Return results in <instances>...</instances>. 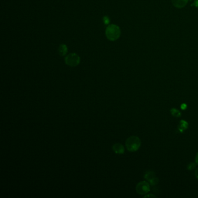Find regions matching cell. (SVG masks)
<instances>
[{
	"label": "cell",
	"mask_w": 198,
	"mask_h": 198,
	"mask_svg": "<svg viewBox=\"0 0 198 198\" xmlns=\"http://www.w3.org/2000/svg\"><path fill=\"white\" fill-rule=\"evenodd\" d=\"M105 35L109 40L112 41H116L119 38L121 35L120 29L116 24H109L106 28Z\"/></svg>",
	"instance_id": "6da1fadb"
},
{
	"label": "cell",
	"mask_w": 198,
	"mask_h": 198,
	"mask_svg": "<svg viewBox=\"0 0 198 198\" xmlns=\"http://www.w3.org/2000/svg\"><path fill=\"white\" fill-rule=\"evenodd\" d=\"M141 145V141L139 137L136 136H131L129 137L126 141V146L127 149L134 152L138 150Z\"/></svg>",
	"instance_id": "7a4b0ae2"
},
{
	"label": "cell",
	"mask_w": 198,
	"mask_h": 198,
	"mask_svg": "<svg viewBox=\"0 0 198 198\" xmlns=\"http://www.w3.org/2000/svg\"><path fill=\"white\" fill-rule=\"evenodd\" d=\"M65 62L68 66L76 67L80 63V57L76 53H71L65 57Z\"/></svg>",
	"instance_id": "3957f363"
},
{
	"label": "cell",
	"mask_w": 198,
	"mask_h": 198,
	"mask_svg": "<svg viewBox=\"0 0 198 198\" xmlns=\"http://www.w3.org/2000/svg\"><path fill=\"white\" fill-rule=\"evenodd\" d=\"M136 191L139 195H145L150 191V184L146 181H141L136 186Z\"/></svg>",
	"instance_id": "277c9868"
},
{
	"label": "cell",
	"mask_w": 198,
	"mask_h": 198,
	"mask_svg": "<svg viewBox=\"0 0 198 198\" xmlns=\"http://www.w3.org/2000/svg\"><path fill=\"white\" fill-rule=\"evenodd\" d=\"M144 178L152 186L156 185L159 183V178L153 171H147L144 175Z\"/></svg>",
	"instance_id": "5b68a950"
},
{
	"label": "cell",
	"mask_w": 198,
	"mask_h": 198,
	"mask_svg": "<svg viewBox=\"0 0 198 198\" xmlns=\"http://www.w3.org/2000/svg\"><path fill=\"white\" fill-rule=\"evenodd\" d=\"M112 149L114 152L118 155H122L125 153V149L124 146L119 143H115L112 146Z\"/></svg>",
	"instance_id": "8992f818"
},
{
	"label": "cell",
	"mask_w": 198,
	"mask_h": 198,
	"mask_svg": "<svg viewBox=\"0 0 198 198\" xmlns=\"http://www.w3.org/2000/svg\"><path fill=\"white\" fill-rule=\"evenodd\" d=\"M188 123L187 122L184 120H180V122L178 123V130H179V132H184L188 128Z\"/></svg>",
	"instance_id": "52a82bcc"
},
{
	"label": "cell",
	"mask_w": 198,
	"mask_h": 198,
	"mask_svg": "<svg viewBox=\"0 0 198 198\" xmlns=\"http://www.w3.org/2000/svg\"><path fill=\"white\" fill-rule=\"evenodd\" d=\"M188 0H172V3L177 8H183L188 3Z\"/></svg>",
	"instance_id": "ba28073f"
},
{
	"label": "cell",
	"mask_w": 198,
	"mask_h": 198,
	"mask_svg": "<svg viewBox=\"0 0 198 198\" xmlns=\"http://www.w3.org/2000/svg\"><path fill=\"white\" fill-rule=\"evenodd\" d=\"M58 53L59 54V55L62 56V57H64L66 55L67 52H68V48L67 45L64 44H61L59 47H58Z\"/></svg>",
	"instance_id": "9c48e42d"
},
{
	"label": "cell",
	"mask_w": 198,
	"mask_h": 198,
	"mask_svg": "<svg viewBox=\"0 0 198 198\" xmlns=\"http://www.w3.org/2000/svg\"><path fill=\"white\" fill-rule=\"evenodd\" d=\"M170 113L172 115V116L176 117V118H180L181 116V112L177 109L172 108L170 110Z\"/></svg>",
	"instance_id": "30bf717a"
},
{
	"label": "cell",
	"mask_w": 198,
	"mask_h": 198,
	"mask_svg": "<svg viewBox=\"0 0 198 198\" xmlns=\"http://www.w3.org/2000/svg\"><path fill=\"white\" fill-rule=\"evenodd\" d=\"M196 166H197V163H191L187 165V169L189 170H192L195 168Z\"/></svg>",
	"instance_id": "8fae6325"
},
{
	"label": "cell",
	"mask_w": 198,
	"mask_h": 198,
	"mask_svg": "<svg viewBox=\"0 0 198 198\" xmlns=\"http://www.w3.org/2000/svg\"><path fill=\"white\" fill-rule=\"evenodd\" d=\"M103 22L105 24L108 25L110 23V19L108 16H105L103 17Z\"/></svg>",
	"instance_id": "7c38bea8"
},
{
	"label": "cell",
	"mask_w": 198,
	"mask_h": 198,
	"mask_svg": "<svg viewBox=\"0 0 198 198\" xmlns=\"http://www.w3.org/2000/svg\"><path fill=\"white\" fill-rule=\"evenodd\" d=\"M187 105L185 104H181V109L182 110H185V109H187Z\"/></svg>",
	"instance_id": "4fadbf2b"
},
{
	"label": "cell",
	"mask_w": 198,
	"mask_h": 198,
	"mask_svg": "<svg viewBox=\"0 0 198 198\" xmlns=\"http://www.w3.org/2000/svg\"><path fill=\"white\" fill-rule=\"evenodd\" d=\"M192 5H194V6H196V7L198 8V0H195L194 3H193Z\"/></svg>",
	"instance_id": "5bb4252c"
},
{
	"label": "cell",
	"mask_w": 198,
	"mask_h": 198,
	"mask_svg": "<svg viewBox=\"0 0 198 198\" xmlns=\"http://www.w3.org/2000/svg\"><path fill=\"white\" fill-rule=\"evenodd\" d=\"M195 162H196V163L198 165V153H197V156H196V158H195Z\"/></svg>",
	"instance_id": "9a60e30c"
},
{
	"label": "cell",
	"mask_w": 198,
	"mask_h": 198,
	"mask_svg": "<svg viewBox=\"0 0 198 198\" xmlns=\"http://www.w3.org/2000/svg\"><path fill=\"white\" fill-rule=\"evenodd\" d=\"M195 176H196V177L197 178V179L198 180V168L195 171Z\"/></svg>",
	"instance_id": "2e32d148"
},
{
	"label": "cell",
	"mask_w": 198,
	"mask_h": 198,
	"mask_svg": "<svg viewBox=\"0 0 198 198\" xmlns=\"http://www.w3.org/2000/svg\"><path fill=\"white\" fill-rule=\"evenodd\" d=\"M156 197L155 195H146L144 197V198H146V197Z\"/></svg>",
	"instance_id": "e0dca14e"
}]
</instances>
